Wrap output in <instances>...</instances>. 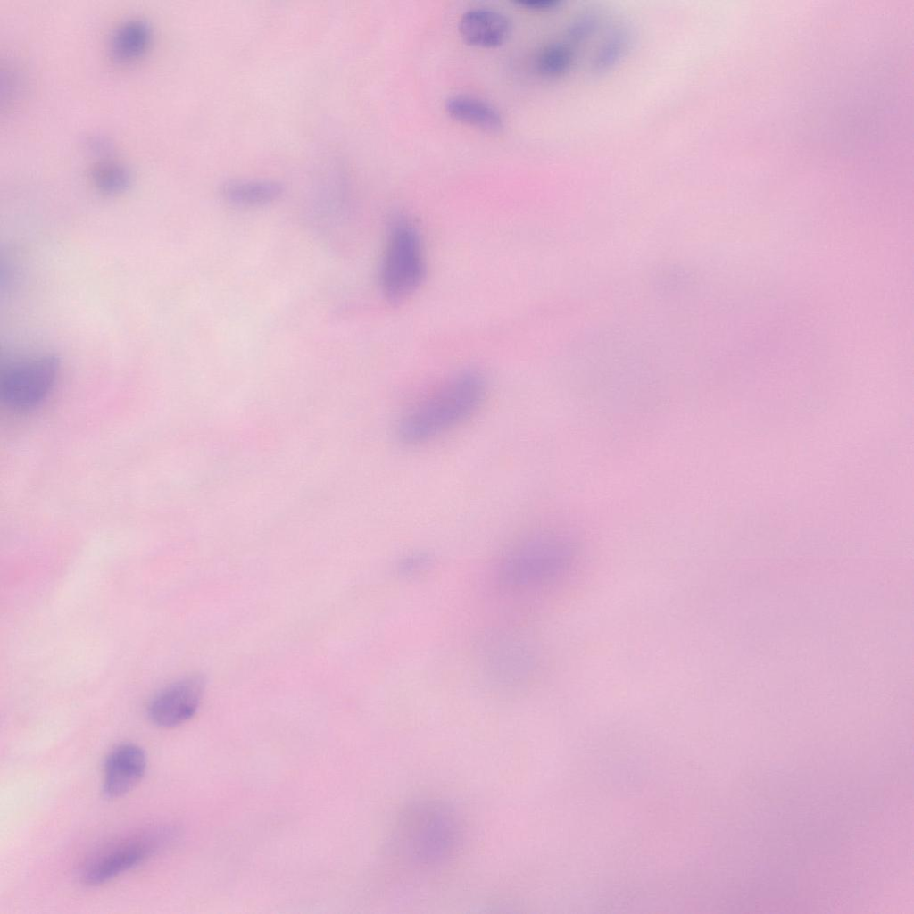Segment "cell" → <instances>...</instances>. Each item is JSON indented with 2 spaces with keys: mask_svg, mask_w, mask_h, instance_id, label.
<instances>
[{
  "mask_svg": "<svg viewBox=\"0 0 914 914\" xmlns=\"http://www.w3.org/2000/svg\"><path fill=\"white\" fill-rule=\"evenodd\" d=\"M485 395L486 382L480 373L459 372L410 408L398 421L396 435L408 445L429 441L468 420Z\"/></svg>",
  "mask_w": 914,
  "mask_h": 914,
  "instance_id": "cell-1",
  "label": "cell"
},
{
  "mask_svg": "<svg viewBox=\"0 0 914 914\" xmlns=\"http://www.w3.org/2000/svg\"><path fill=\"white\" fill-rule=\"evenodd\" d=\"M460 836L458 820L449 807L435 801L416 802L397 820L396 856L410 868H436L454 854Z\"/></svg>",
  "mask_w": 914,
  "mask_h": 914,
  "instance_id": "cell-2",
  "label": "cell"
},
{
  "mask_svg": "<svg viewBox=\"0 0 914 914\" xmlns=\"http://www.w3.org/2000/svg\"><path fill=\"white\" fill-rule=\"evenodd\" d=\"M426 274L424 250L419 230L406 217L390 224L380 269L384 295L400 303L420 286Z\"/></svg>",
  "mask_w": 914,
  "mask_h": 914,
  "instance_id": "cell-3",
  "label": "cell"
},
{
  "mask_svg": "<svg viewBox=\"0 0 914 914\" xmlns=\"http://www.w3.org/2000/svg\"><path fill=\"white\" fill-rule=\"evenodd\" d=\"M564 547L556 538L539 536L512 545L502 557L497 576L509 589L535 586L551 577L559 569Z\"/></svg>",
  "mask_w": 914,
  "mask_h": 914,
  "instance_id": "cell-4",
  "label": "cell"
},
{
  "mask_svg": "<svg viewBox=\"0 0 914 914\" xmlns=\"http://www.w3.org/2000/svg\"><path fill=\"white\" fill-rule=\"evenodd\" d=\"M59 370V359L46 354L4 365L0 375L2 401L10 408L29 410L50 393Z\"/></svg>",
  "mask_w": 914,
  "mask_h": 914,
  "instance_id": "cell-5",
  "label": "cell"
},
{
  "mask_svg": "<svg viewBox=\"0 0 914 914\" xmlns=\"http://www.w3.org/2000/svg\"><path fill=\"white\" fill-rule=\"evenodd\" d=\"M167 835L164 830H151L112 843L87 861L82 871V880L89 885L108 882L149 858L161 847Z\"/></svg>",
  "mask_w": 914,
  "mask_h": 914,
  "instance_id": "cell-6",
  "label": "cell"
},
{
  "mask_svg": "<svg viewBox=\"0 0 914 914\" xmlns=\"http://www.w3.org/2000/svg\"><path fill=\"white\" fill-rule=\"evenodd\" d=\"M204 692V680L193 675L175 681L159 691L147 706V716L155 726L178 727L197 711Z\"/></svg>",
  "mask_w": 914,
  "mask_h": 914,
  "instance_id": "cell-7",
  "label": "cell"
},
{
  "mask_svg": "<svg viewBox=\"0 0 914 914\" xmlns=\"http://www.w3.org/2000/svg\"><path fill=\"white\" fill-rule=\"evenodd\" d=\"M147 766L144 750L131 743L116 746L104 766L103 793L116 799L130 792L143 778Z\"/></svg>",
  "mask_w": 914,
  "mask_h": 914,
  "instance_id": "cell-8",
  "label": "cell"
},
{
  "mask_svg": "<svg viewBox=\"0 0 914 914\" xmlns=\"http://www.w3.org/2000/svg\"><path fill=\"white\" fill-rule=\"evenodd\" d=\"M459 31L469 44L479 46H496L508 37L511 29L509 18L502 12L489 7H474L465 11L459 21Z\"/></svg>",
  "mask_w": 914,
  "mask_h": 914,
  "instance_id": "cell-9",
  "label": "cell"
},
{
  "mask_svg": "<svg viewBox=\"0 0 914 914\" xmlns=\"http://www.w3.org/2000/svg\"><path fill=\"white\" fill-rule=\"evenodd\" d=\"M490 640L488 649L485 652L486 668L489 670V676L497 683L510 686L518 685L522 678L527 660L526 654L514 638H493Z\"/></svg>",
  "mask_w": 914,
  "mask_h": 914,
  "instance_id": "cell-10",
  "label": "cell"
},
{
  "mask_svg": "<svg viewBox=\"0 0 914 914\" xmlns=\"http://www.w3.org/2000/svg\"><path fill=\"white\" fill-rule=\"evenodd\" d=\"M446 112L455 120L486 130L503 126L500 112L489 102L468 94H456L445 101Z\"/></svg>",
  "mask_w": 914,
  "mask_h": 914,
  "instance_id": "cell-11",
  "label": "cell"
},
{
  "mask_svg": "<svg viewBox=\"0 0 914 914\" xmlns=\"http://www.w3.org/2000/svg\"><path fill=\"white\" fill-rule=\"evenodd\" d=\"M150 37L151 29L146 21L128 19L113 30L109 42L110 54L118 62H131L147 48Z\"/></svg>",
  "mask_w": 914,
  "mask_h": 914,
  "instance_id": "cell-12",
  "label": "cell"
},
{
  "mask_svg": "<svg viewBox=\"0 0 914 914\" xmlns=\"http://www.w3.org/2000/svg\"><path fill=\"white\" fill-rule=\"evenodd\" d=\"M283 192L280 183L268 179L234 180L222 187V195L229 204L240 207H254L270 204Z\"/></svg>",
  "mask_w": 914,
  "mask_h": 914,
  "instance_id": "cell-13",
  "label": "cell"
},
{
  "mask_svg": "<svg viewBox=\"0 0 914 914\" xmlns=\"http://www.w3.org/2000/svg\"><path fill=\"white\" fill-rule=\"evenodd\" d=\"M91 175L96 187L108 195L124 191L130 180L126 166L112 160H104L94 165Z\"/></svg>",
  "mask_w": 914,
  "mask_h": 914,
  "instance_id": "cell-14",
  "label": "cell"
},
{
  "mask_svg": "<svg viewBox=\"0 0 914 914\" xmlns=\"http://www.w3.org/2000/svg\"><path fill=\"white\" fill-rule=\"evenodd\" d=\"M571 49L561 43H552L542 47L535 59L539 74L547 78L561 76L572 63Z\"/></svg>",
  "mask_w": 914,
  "mask_h": 914,
  "instance_id": "cell-15",
  "label": "cell"
},
{
  "mask_svg": "<svg viewBox=\"0 0 914 914\" xmlns=\"http://www.w3.org/2000/svg\"><path fill=\"white\" fill-rule=\"evenodd\" d=\"M626 44L624 35H616L611 38L600 51L595 60V67L598 70H606L617 62L626 49Z\"/></svg>",
  "mask_w": 914,
  "mask_h": 914,
  "instance_id": "cell-16",
  "label": "cell"
},
{
  "mask_svg": "<svg viewBox=\"0 0 914 914\" xmlns=\"http://www.w3.org/2000/svg\"><path fill=\"white\" fill-rule=\"evenodd\" d=\"M430 562V558L426 554H412L402 560L397 569L400 574L410 575L428 568Z\"/></svg>",
  "mask_w": 914,
  "mask_h": 914,
  "instance_id": "cell-17",
  "label": "cell"
},
{
  "mask_svg": "<svg viewBox=\"0 0 914 914\" xmlns=\"http://www.w3.org/2000/svg\"><path fill=\"white\" fill-rule=\"evenodd\" d=\"M513 3L536 11L551 10L556 8L561 4L559 0H515Z\"/></svg>",
  "mask_w": 914,
  "mask_h": 914,
  "instance_id": "cell-18",
  "label": "cell"
},
{
  "mask_svg": "<svg viewBox=\"0 0 914 914\" xmlns=\"http://www.w3.org/2000/svg\"><path fill=\"white\" fill-rule=\"evenodd\" d=\"M594 23V21L592 19V17L581 18L579 21L574 23L573 27L570 29V36H572L574 38H581L583 37H586V35H587L590 32V30L593 29Z\"/></svg>",
  "mask_w": 914,
  "mask_h": 914,
  "instance_id": "cell-19",
  "label": "cell"
}]
</instances>
